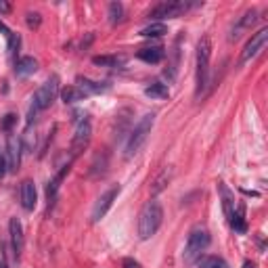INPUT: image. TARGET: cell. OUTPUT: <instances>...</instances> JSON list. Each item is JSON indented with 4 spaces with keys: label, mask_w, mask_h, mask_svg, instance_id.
Listing matches in <instances>:
<instances>
[{
    "label": "cell",
    "mask_w": 268,
    "mask_h": 268,
    "mask_svg": "<svg viewBox=\"0 0 268 268\" xmlns=\"http://www.w3.org/2000/svg\"><path fill=\"white\" fill-rule=\"evenodd\" d=\"M245 207L243 205H239L235 212H232V216L228 218V222H230V226H232V230L235 232H245L247 230V224H245Z\"/></svg>",
    "instance_id": "ffe728a7"
},
{
    "label": "cell",
    "mask_w": 268,
    "mask_h": 268,
    "mask_svg": "<svg viewBox=\"0 0 268 268\" xmlns=\"http://www.w3.org/2000/svg\"><path fill=\"white\" fill-rule=\"evenodd\" d=\"M26 23H28V28H40V23H42V15L40 13H30L26 15Z\"/></svg>",
    "instance_id": "83f0119b"
},
{
    "label": "cell",
    "mask_w": 268,
    "mask_h": 268,
    "mask_svg": "<svg viewBox=\"0 0 268 268\" xmlns=\"http://www.w3.org/2000/svg\"><path fill=\"white\" fill-rule=\"evenodd\" d=\"M7 172H9V168H7V157H5L3 153H0V178H3Z\"/></svg>",
    "instance_id": "f1b7e54d"
},
{
    "label": "cell",
    "mask_w": 268,
    "mask_h": 268,
    "mask_svg": "<svg viewBox=\"0 0 268 268\" xmlns=\"http://www.w3.org/2000/svg\"><path fill=\"white\" fill-rule=\"evenodd\" d=\"M243 268H255V264H253V262H249V260H247V262H243Z\"/></svg>",
    "instance_id": "836d02e7"
},
{
    "label": "cell",
    "mask_w": 268,
    "mask_h": 268,
    "mask_svg": "<svg viewBox=\"0 0 268 268\" xmlns=\"http://www.w3.org/2000/svg\"><path fill=\"white\" fill-rule=\"evenodd\" d=\"M120 191H122V186L120 184H113V186H109L107 191H105L99 199H97V203H95V207H92V222H99L101 218H105V214L111 209V205H113V201L118 199V195H120Z\"/></svg>",
    "instance_id": "ba28073f"
},
{
    "label": "cell",
    "mask_w": 268,
    "mask_h": 268,
    "mask_svg": "<svg viewBox=\"0 0 268 268\" xmlns=\"http://www.w3.org/2000/svg\"><path fill=\"white\" fill-rule=\"evenodd\" d=\"M209 232L205 228H193L189 239H186V245H184V253H182V260L186 264H193L201 258V253L205 251V247L209 245Z\"/></svg>",
    "instance_id": "5b68a950"
},
{
    "label": "cell",
    "mask_w": 268,
    "mask_h": 268,
    "mask_svg": "<svg viewBox=\"0 0 268 268\" xmlns=\"http://www.w3.org/2000/svg\"><path fill=\"white\" fill-rule=\"evenodd\" d=\"M124 19V5L122 3H109V21L111 26H118Z\"/></svg>",
    "instance_id": "d4e9b609"
},
{
    "label": "cell",
    "mask_w": 268,
    "mask_h": 268,
    "mask_svg": "<svg viewBox=\"0 0 268 268\" xmlns=\"http://www.w3.org/2000/svg\"><path fill=\"white\" fill-rule=\"evenodd\" d=\"M11 11H13V7H11L9 3H5V0H0V13H11Z\"/></svg>",
    "instance_id": "4dcf8cb0"
},
{
    "label": "cell",
    "mask_w": 268,
    "mask_h": 268,
    "mask_svg": "<svg viewBox=\"0 0 268 268\" xmlns=\"http://www.w3.org/2000/svg\"><path fill=\"white\" fill-rule=\"evenodd\" d=\"M92 63L101 65V67H118L126 63V57H118V55H101V57H92Z\"/></svg>",
    "instance_id": "44dd1931"
},
{
    "label": "cell",
    "mask_w": 268,
    "mask_h": 268,
    "mask_svg": "<svg viewBox=\"0 0 268 268\" xmlns=\"http://www.w3.org/2000/svg\"><path fill=\"white\" fill-rule=\"evenodd\" d=\"M164 34H168V28H166V23H161V21H157V23L153 21L151 26L141 30L143 38H159V36H164Z\"/></svg>",
    "instance_id": "603a6c76"
},
{
    "label": "cell",
    "mask_w": 268,
    "mask_h": 268,
    "mask_svg": "<svg viewBox=\"0 0 268 268\" xmlns=\"http://www.w3.org/2000/svg\"><path fill=\"white\" fill-rule=\"evenodd\" d=\"M145 95L151 97V99H157V101H164L170 97V88L161 82H151L147 88H145Z\"/></svg>",
    "instance_id": "d6986e66"
},
{
    "label": "cell",
    "mask_w": 268,
    "mask_h": 268,
    "mask_svg": "<svg viewBox=\"0 0 268 268\" xmlns=\"http://www.w3.org/2000/svg\"><path fill=\"white\" fill-rule=\"evenodd\" d=\"M124 268H141V264L134 258H124Z\"/></svg>",
    "instance_id": "f546056e"
},
{
    "label": "cell",
    "mask_w": 268,
    "mask_h": 268,
    "mask_svg": "<svg viewBox=\"0 0 268 268\" xmlns=\"http://www.w3.org/2000/svg\"><path fill=\"white\" fill-rule=\"evenodd\" d=\"M199 268H228V264L218 255H203L199 258Z\"/></svg>",
    "instance_id": "cb8c5ba5"
},
{
    "label": "cell",
    "mask_w": 268,
    "mask_h": 268,
    "mask_svg": "<svg viewBox=\"0 0 268 268\" xmlns=\"http://www.w3.org/2000/svg\"><path fill=\"white\" fill-rule=\"evenodd\" d=\"M161 222H164V207H161L159 201L155 199H151L143 205L141 209V214H138V237L141 239H149V237H153L155 232L159 230Z\"/></svg>",
    "instance_id": "7a4b0ae2"
},
{
    "label": "cell",
    "mask_w": 268,
    "mask_h": 268,
    "mask_svg": "<svg viewBox=\"0 0 268 268\" xmlns=\"http://www.w3.org/2000/svg\"><path fill=\"white\" fill-rule=\"evenodd\" d=\"M17 124V115L15 113H7L3 120H0V130L3 132H11V128Z\"/></svg>",
    "instance_id": "484cf974"
},
{
    "label": "cell",
    "mask_w": 268,
    "mask_h": 268,
    "mask_svg": "<svg viewBox=\"0 0 268 268\" xmlns=\"http://www.w3.org/2000/svg\"><path fill=\"white\" fill-rule=\"evenodd\" d=\"M268 42V28H262L260 32H255L251 34V38L247 40V44L243 46V51H241V59H239V65H245L247 61H251L253 57H258L260 51L266 46Z\"/></svg>",
    "instance_id": "52a82bcc"
},
{
    "label": "cell",
    "mask_w": 268,
    "mask_h": 268,
    "mask_svg": "<svg viewBox=\"0 0 268 268\" xmlns=\"http://www.w3.org/2000/svg\"><path fill=\"white\" fill-rule=\"evenodd\" d=\"M69 170H72V161H67L65 166H61V170L49 180V184H46V199H49V203L55 201L57 193H59V189H61V182L65 180V176L69 174Z\"/></svg>",
    "instance_id": "4fadbf2b"
},
{
    "label": "cell",
    "mask_w": 268,
    "mask_h": 268,
    "mask_svg": "<svg viewBox=\"0 0 268 268\" xmlns=\"http://www.w3.org/2000/svg\"><path fill=\"white\" fill-rule=\"evenodd\" d=\"M15 76H21V78H26V76H32V74H36V69H38V61L34 59V57L26 55V57H19V59L15 61Z\"/></svg>",
    "instance_id": "e0dca14e"
},
{
    "label": "cell",
    "mask_w": 268,
    "mask_h": 268,
    "mask_svg": "<svg viewBox=\"0 0 268 268\" xmlns=\"http://www.w3.org/2000/svg\"><path fill=\"white\" fill-rule=\"evenodd\" d=\"M7 44H9V53L11 55H15L19 51V44H21V38H19V34H11V36L7 38Z\"/></svg>",
    "instance_id": "4316f807"
},
{
    "label": "cell",
    "mask_w": 268,
    "mask_h": 268,
    "mask_svg": "<svg viewBox=\"0 0 268 268\" xmlns=\"http://www.w3.org/2000/svg\"><path fill=\"white\" fill-rule=\"evenodd\" d=\"M21 138H17L15 134H11L9 136V141H7V168L9 172H15L21 164Z\"/></svg>",
    "instance_id": "30bf717a"
},
{
    "label": "cell",
    "mask_w": 268,
    "mask_h": 268,
    "mask_svg": "<svg viewBox=\"0 0 268 268\" xmlns=\"http://www.w3.org/2000/svg\"><path fill=\"white\" fill-rule=\"evenodd\" d=\"M19 199H21V207L32 212L36 207V201H38V193H36V184L34 180H23L21 186H19Z\"/></svg>",
    "instance_id": "8fae6325"
},
{
    "label": "cell",
    "mask_w": 268,
    "mask_h": 268,
    "mask_svg": "<svg viewBox=\"0 0 268 268\" xmlns=\"http://www.w3.org/2000/svg\"><path fill=\"white\" fill-rule=\"evenodd\" d=\"M136 57H138L141 61H145V63L155 65V63H161V61H164L166 49H164V46H145V49H141V51L136 53Z\"/></svg>",
    "instance_id": "9a60e30c"
},
{
    "label": "cell",
    "mask_w": 268,
    "mask_h": 268,
    "mask_svg": "<svg viewBox=\"0 0 268 268\" xmlns=\"http://www.w3.org/2000/svg\"><path fill=\"white\" fill-rule=\"evenodd\" d=\"M0 268H9V266H7V260H5V255H0Z\"/></svg>",
    "instance_id": "d6a6232c"
},
{
    "label": "cell",
    "mask_w": 268,
    "mask_h": 268,
    "mask_svg": "<svg viewBox=\"0 0 268 268\" xmlns=\"http://www.w3.org/2000/svg\"><path fill=\"white\" fill-rule=\"evenodd\" d=\"M90 136H92V126H90V122H88L86 118H84V120H80L78 126H76L74 141H72V161H74V159L88 147Z\"/></svg>",
    "instance_id": "9c48e42d"
},
{
    "label": "cell",
    "mask_w": 268,
    "mask_h": 268,
    "mask_svg": "<svg viewBox=\"0 0 268 268\" xmlns=\"http://www.w3.org/2000/svg\"><path fill=\"white\" fill-rule=\"evenodd\" d=\"M199 3H184V0H164V3L155 5L153 9L147 13L149 19H155V23L159 19H174L180 17L182 13H186L191 7H197Z\"/></svg>",
    "instance_id": "8992f818"
},
{
    "label": "cell",
    "mask_w": 268,
    "mask_h": 268,
    "mask_svg": "<svg viewBox=\"0 0 268 268\" xmlns=\"http://www.w3.org/2000/svg\"><path fill=\"white\" fill-rule=\"evenodd\" d=\"M9 235H11V245H13V251H15V260H19L23 249V226L19 218L9 220Z\"/></svg>",
    "instance_id": "7c38bea8"
},
{
    "label": "cell",
    "mask_w": 268,
    "mask_h": 268,
    "mask_svg": "<svg viewBox=\"0 0 268 268\" xmlns=\"http://www.w3.org/2000/svg\"><path fill=\"white\" fill-rule=\"evenodd\" d=\"M0 32H3V34H5V38H9V36H11V34H13V30H9V28L5 26V23H3V21H0Z\"/></svg>",
    "instance_id": "1f68e13d"
},
{
    "label": "cell",
    "mask_w": 268,
    "mask_h": 268,
    "mask_svg": "<svg viewBox=\"0 0 268 268\" xmlns=\"http://www.w3.org/2000/svg\"><path fill=\"white\" fill-rule=\"evenodd\" d=\"M209 57H212V42L207 36H203L197 42V88H195V97L199 99L207 84H209Z\"/></svg>",
    "instance_id": "277c9868"
},
{
    "label": "cell",
    "mask_w": 268,
    "mask_h": 268,
    "mask_svg": "<svg viewBox=\"0 0 268 268\" xmlns=\"http://www.w3.org/2000/svg\"><path fill=\"white\" fill-rule=\"evenodd\" d=\"M57 95H59V78L57 76H51L46 82L34 92L32 97V105H30V111H28V124H32L36 120V115L40 111H46L55 103Z\"/></svg>",
    "instance_id": "6da1fadb"
},
{
    "label": "cell",
    "mask_w": 268,
    "mask_h": 268,
    "mask_svg": "<svg viewBox=\"0 0 268 268\" xmlns=\"http://www.w3.org/2000/svg\"><path fill=\"white\" fill-rule=\"evenodd\" d=\"M218 191H220V199H222L224 214H226V218H230L232 212H235V193H232L224 182H218Z\"/></svg>",
    "instance_id": "ac0fdd59"
},
{
    "label": "cell",
    "mask_w": 268,
    "mask_h": 268,
    "mask_svg": "<svg viewBox=\"0 0 268 268\" xmlns=\"http://www.w3.org/2000/svg\"><path fill=\"white\" fill-rule=\"evenodd\" d=\"M78 88L88 97V95H101V92H107L109 84L107 82H95V80H90V78L80 76L78 78Z\"/></svg>",
    "instance_id": "2e32d148"
},
{
    "label": "cell",
    "mask_w": 268,
    "mask_h": 268,
    "mask_svg": "<svg viewBox=\"0 0 268 268\" xmlns=\"http://www.w3.org/2000/svg\"><path fill=\"white\" fill-rule=\"evenodd\" d=\"M153 124H155V113H145L141 118V122L128 132V141H126V147H124V157H132L141 151V147L147 143V138L151 134Z\"/></svg>",
    "instance_id": "3957f363"
},
{
    "label": "cell",
    "mask_w": 268,
    "mask_h": 268,
    "mask_svg": "<svg viewBox=\"0 0 268 268\" xmlns=\"http://www.w3.org/2000/svg\"><path fill=\"white\" fill-rule=\"evenodd\" d=\"M84 99H86V95H84V92L80 90L78 86H67V88L61 90V101H63L65 105H72V103L84 101Z\"/></svg>",
    "instance_id": "7402d4cb"
},
{
    "label": "cell",
    "mask_w": 268,
    "mask_h": 268,
    "mask_svg": "<svg viewBox=\"0 0 268 268\" xmlns=\"http://www.w3.org/2000/svg\"><path fill=\"white\" fill-rule=\"evenodd\" d=\"M255 21H258V11H255V9L245 11V15H243V17L237 21V26L230 30L228 40H237L245 30H251V28H253V23H255Z\"/></svg>",
    "instance_id": "5bb4252c"
}]
</instances>
